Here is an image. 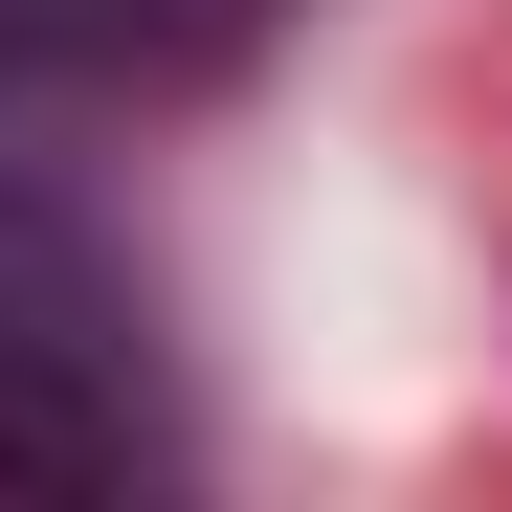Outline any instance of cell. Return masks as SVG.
Wrapping results in <instances>:
<instances>
[{
  "mask_svg": "<svg viewBox=\"0 0 512 512\" xmlns=\"http://www.w3.org/2000/svg\"><path fill=\"white\" fill-rule=\"evenodd\" d=\"M134 468H156L134 290H112V245H90V201H67V156H45V67H0V490L90 512Z\"/></svg>",
  "mask_w": 512,
  "mask_h": 512,
  "instance_id": "6da1fadb",
  "label": "cell"
}]
</instances>
